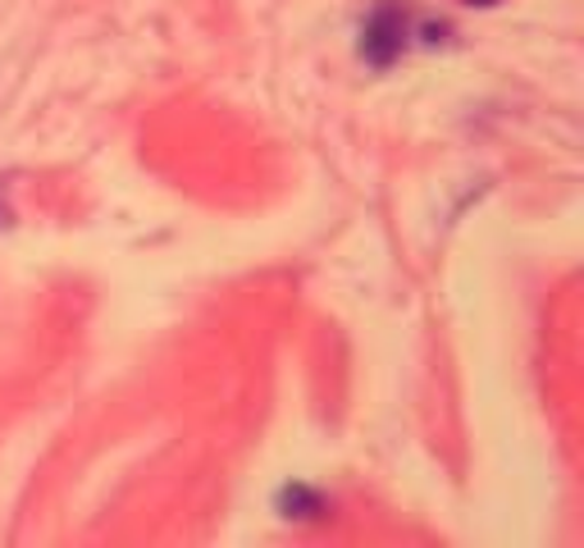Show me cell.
<instances>
[{"label":"cell","mask_w":584,"mask_h":548,"mask_svg":"<svg viewBox=\"0 0 584 548\" xmlns=\"http://www.w3.org/2000/svg\"><path fill=\"white\" fill-rule=\"evenodd\" d=\"M279 507H284V516H316V512H324L320 493H311L306 484H288L279 493Z\"/></svg>","instance_id":"7a4b0ae2"},{"label":"cell","mask_w":584,"mask_h":548,"mask_svg":"<svg viewBox=\"0 0 584 548\" xmlns=\"http://www.w3.org/2000/svg\"><path fill=\"white\" fill-rule=\"evenodd\" d=\"M470 5H493V0H470Z\"/></svg>","instance_id":"3957f363"},{"label":"cell","mask_w":584,"mask_h":548,"mask_svg":"<svg viewBox=\"0 0 584 548\" xmlns=\"http://www.w3.org/2000/svg\"><path fill=\"white\" fill-rule=\"evenodd\" d=\"M402 27L406 23H402V14L393 5L375 10V19L366 23V42H360V55H366L370 65H388L402 50Z\"/></svg>","instance_id":"6da1fadb"},{"label":"cell","mask_w":584,"mask_h":548,"mask_svg":"<svg viewBox=\"0 0 584 548\" xmlns=\"http://www.w3.org/2000/svg\"><path fill=\"white\" fill-rule=\"evenodd\" d=\"M5 219H10V215H5V206H0V225H5Z\"/></svg>","instance_id":"277c9868"}]
</instances>
